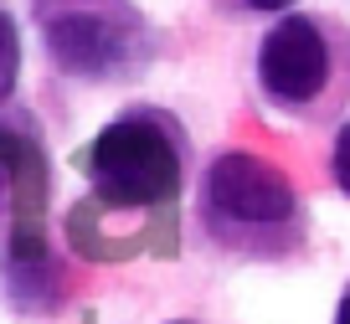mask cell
<instances>
[{
  "label": "cell",
  "mask_w": 350,
  "mask_h": 324,
  "mask_svg": "<svg viewBox=\"0 0 350 324\" xmlns=\"http://www.w3.org/2000/svg\"><path fill=\"white\" fill-rule=\"evenodd\" d=\"M26 160H36V144L26 134L0 129V216L21 201V165Z\"/></svg>",
  "instance_id": "8992f818"
},
{
  "label": "cell",
  "mask_w": 350,
  "mask_h": 324,
  "mask_svg": "<svg viewBox=\"0 0 350 324\" xmlns=\"http://www.w3.org/2000/svg\"><path fill=\"white\" fill-rule=\"evenodd\" d=\"M16 72H21V31H16L11 11H0V98L16 87Z\"/></svg>",
  "instance_id": "52a82bcc"
},
{
  "label": "cell",
  "mask_w": 350,
  "mask_h": 324,
  "mask_svg": "<svg viewBox=\"0 0 350 324\" xmlns=\"http://www.w3.org/2000/svg\"><path fill=\"white\" fill-rule=\"evenodd\" d=\"M46 62L72 83H134L150 72L160 36L129 0H31Z\"/></svg>",
  "instance_id": "277c9868"
},
{
  "label": "cell",
  "mask_w": 350,
  "mask_h": 324,
  "mask_svg": "<svg viewBox=\"0 0 350 324\" xmlns=\"http://www.w3.org/2000/svg\"><path fill=\"white\" fill-rule=\"evenodd\" d=\"M196 227L217 258L288 262L309 237L299 191L273 160L252 150H221L201 170Z\"/></svg>",
  "instance_id": "6da1fadb"
},
{
  "label": "cell",
  "mask_w": 350,
  "mask_h": 324,
  "mask_svg": "<svg viewBox=\"0 0 350 324\" xmlns=\"http://www.w3.org/2000/svg\"><path fill=\"white\" fill-rule=\"evenodd\" d=\"M329 175H335V185L350 195V119L335 124V144H329Z\"/></svg>",
  "instance_id": "9c48e42d"
},
{
  "label": "cell",
  "mask_w": 350,
  "mask_h": 324,
  "mask_svg": "<svg viewBox=\"0 0 350 324\" xmlns=\"http://www.w3.org/2000/svg\"><path fill=\"white\" fill-rule=\"evenodd\" d=\"M170 324H191V319H170Z\"/></svg>",
  "instance_id": "8fae6325"
},
{
  "label": "cell",
  "mask_w": 350,
  "mask_h": 324,
  "mask_svg": "<svg viewBox=\"0 0 350 324\" xmlns=\"http://www.w3.org/2000/svg\"><path fill=\"white\" fill-rule=\"evenodd\" d=\"M5 288H11V303L31 314H46L62 303V273H57L52 247L36 227H16L5 242Z\"/></svg>",
  "instance_id": "5b68a950"
},
{
  "label": "cell",
  "mask_w": 350,
  "mask_h": 324,
  "mask_svg": "<svg viewBox=\"0 0 350 324\" xmlns=\"http://www.w3.org/2000/svg\"><path fill=\"white\" fill-rule=\"evenodd\" d=\"M252 72L273 113L329 129L350 108V26L319 11H284L262 36Z\"/></svg>",
  "instance_id": "7a4b0ae2"
},
{
  "label": "cell",
  "mask_w": 350,
  "mask_h": 324,
  "mask_svg": "<svg viewBox=\"0 0 350 324\" xmlns=\"http://www.w3.org/2000/svg\"><path fill=\"white\" fill-rule=\"evenodd\" d=\"M221 16H232V21H247V16H284L294 11L299 0H211Z\"/></svg>",
  "instance_id": "ba28073f"
},
{
  "label": "cell",
  "mask_w": 350,
  "mask_h": 324,
  "mask_svg": "<svg viewBox=\"0 0 350 324\" xmlns=\"http://www.w3.org/2000/svg\"><path fill=\"white\" fill-rule=\"evenodd\" d=\"M83 175L113 211H160L191 180V134L165 108H124L83 150Z\"/></svg>",
  "instance_id": "3957f363"
},
{
  "label": "cell",
  "mask_w": 350,
  "mask_h": 324,
  "mask_svg": "<svg viewBox=\"0 0 350 324\" xmlns=\"http://www.w3.org/2000/svg\"><path fill=\"white\" fill-rule=\"evenodd\" d=\"M335 324H350V288L340 293V303H335Z\"/></svg>",
  "instance_id": "30bf717a"
}]
</instances>
